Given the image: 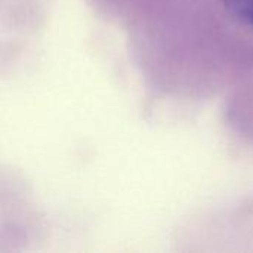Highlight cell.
I'll list each match as a JSON object with an SVG mask.
<instances>
[{
	"label": "cell",
	"mask_w": 253,
	"mask_h": 253,
	"mask_svg": "<svg viewBox=\"0 0 253 253\" xmlns=\"http://www.w3.org/2000/svg\"><path fill=\"white\" fill-rule=\"evenodd\" d=\"M213 3L225 24L253 37V0H213Z\"/></svg>",
	"instance_id": "6da1fadb"
}]
</instances>
